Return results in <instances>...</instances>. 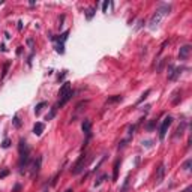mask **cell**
<instances>
[{
  "instance_id": "obj_1",
  "label": "cell",
  "mask_w": 192,
  "mask_h": 192,
  "mask_svg": "<svg viewBox=\"0 0 192 192\" xmlns=\"http://www.w3.org/2000/svg\"><path fill=\"white\" fill-rule=\"evenodd\" d=\"M18 153H20L18 168H20V173L23 174L24 170L29 167V162H30V147H29V144L26 143L24 138L20 140V144H18Z\"/></svg>"
},
{
  "instance_id": "obj_2",
  "label": "cell",
  "mask_w": 192,
  "mask_h": 192,
  "mask_svg": "<svg viewBox=\"0 0 192 192\" xmlns=\"http://www.w3.org/2000/svg\"><path fill=\"white\" fill-rule=\"evenodd\" d=\"M170 11H171V6H170V5H161L156 11H155V14L152 15L150 21H149V29H150V30H155L156 27H159V24L162 23L164 18L170 14Z\"/></svg>"
},
{
  "instance_id": "obj_3",
  "label": "cell",
  "mask_w": 192,
  "mask_h": 192,
  "mask_svg": "<svg viewBox=\"0 0 192 192\" xmlns=\"http://www.w3.org/2000/svg\"><path fill=\"white\" fill-rule=\"evenodd\" d=\"M86 159H87V155H86V153H83L81 156L78 158V161L75 162V165H74V167H72V170H71V171H72V174L77 176V174H80V173H81V171L84 170V165H86Z\"/></svg>"
},
{
  "instance_id": "obj_4",
  "label": "cell",
  "mask_w": 192,
  "mask_h": 192,
  "mask_svg": "<svg viewBox=\"0 0 192 192\" xmlns=\"http://www.w3.org/2000/svg\"><path fill=\"white\" fill-rule=\"evenodd\" d=\"M171 123H173V117H171V116H167V117L162 120L161 128H159V138H161V140H164V138H165L167 131H168V128L171 126Z\"/></svg>"
},
{
  "instance_id": "obj_5",
  "label": "cell",
  "mask_w": 192,
  "mask_h": 192,
  "mask_svg": "<svg viewBox=\"0 0 192 192\" xmlns=\"http://www.w3.org/2000/svg\"><path fill=\"white\" fill-rule=\"evenodd\" d=\"M180 74H182V68H176L173 65L168 66V80L170 81H176L180 77Z\"/></svg>"
},
{
  "instance_id": "obj_6",
  "label": "cell",
  "mask_w": 192,
  "mask_h": 192,
  "mask_svg": "<svg viewBox=\"0 0 192 192\" xmlns=\"http://www.w3.org/2000/svg\"><path fill=\"white\" fill-rule=\"evenodd\" d=\"M41 164H42V158H41V156L33 161V164H32V167H30V176H32V177H35V176L39 174V170H41Z\"/></svg>"
},
{
  "instance_id": "obj_7",
  "label": "cell",
  "mask_w": 192,
  "mask_h": 192,
  "mask_svg": "<svg viewBox=\"0 0 192 192\" xmlns=\"http://www.w3.org/2000/svg\"><path fill=\"white\" fill-rule=\"evenodd\" d=\"M72 96H74V90L71 89L69 92H66L63 96H60V99H59V102H57V105H56V107H57V108H62V107H65V105H66V102L69 101Z\"/></svg>"
},
{
  "instance_id": "obj_8",
  "label": "cell",
  "mask_w": 192,
  "mask_h": 192,
  "mask_svg": "<svg viewBox=\"0 0 192 192\" xmlns=\"http://www.w3.org/2000/svg\"><path fill=\"white\" fill-rule=\"evenodd\" d=\"M81 129H83V132L87 135V138H90V134H92V122H90L89 119H84V120H83Z\"/></svg>"
},
{
  "instance_id": "obj_9",
  "label": "cell",
  "mask_w": 192,
  "mask_h": 192,
  "mask_svg": "<svg viewBox=\"0 0 192 192\" xmlns=\"http://www.w3.org/2000/svg\"><path fill=\"white\" fill-rule=\"evenodd\" d=\"M189 53H191V45H183L180 47V51H179V57L182 60H186L189 57Z\"/></svg>"
},
{
  "instance_id": "obj_10",
  "label": "cell",
  "mask_w": 192,
  "mask_h": 192,
  "mask_svg": "<svg viewBox=\"0 0 192 192\" xmlns=\"http://www.w3.org/2000/svg\"><path fill=\"white\" fill-rule=\"evenodd\" d=\"M164 176H165V165L161 164V165L156 168V183H162Z\"/></svg>"
},
{
  "instance_id": "obj_11",
  "label": "cell",
  "mask_w": 192,
  "mask_h": 192,
  "mask_svg": "<svg viewBox=\"0 0 192 192\" xmlns=\"http://www.w3.org/2000/svg\"><path fill=\"white\" fill-rule=\"evenodd\" d=\"M44 129H45V125H44V123H42V122H36L35 126H33V134L39 137V135H42Z\"/></svg>"
},
{
  "instance_id": "obj_12",
  "label": "cell",
  "mask_w": 192,
  "mask_h": 192,
  "mask_svg": "<svg viewBox=\"0 0 192 192\" xmlns=\"http://www.w3.org/2000/svg\"><path fill=\"white\" fill-rule=\"evenodd\" d=\"M119 168H120V159H116L114 167H113V180H117V177H119Z\"/></svg>"
},
{
  "instance_id": "obj_13",
  "label": "cell",
  "mask_w": 192,
  "mask_h": 192,
  "mask_svg": "<svg viewBox=\"0 0 192 192\" xmlns=\"http://www.w3.org/2000/svg\"><path fill=\"white\" fill-rule=\"evenodd\" d=\"M95 14H96V8H95V6H92V8H89L87 11H86V18L90 21V20L93 18V15H95Z\"/></svg>"
},
{
  "instance_id": "obj_14",
  "label": "cell",
  "mask_w": 192,
  "mask_h": 192,
  "mask_svg": "<svg viewBox=\"0 0 192 192\" xmlns=\"http://www.w3.org/2000/svg\"><path fill=\"white\" fill-rule=\"evenodd\" d=\"M56 113H57V107H53L51 111L45 116V120H51V119H54V116H56Z\"/></svg>"
},
{
  "instance_id": "obj_15",
  "label": "cell",
  "mask_w": 192,
  "mask_h": 192,
  "mask_svg": "<svg viewBox=\"0 0 192 192\" xmlns=\"http://www.w3.org/2000/svg\"><path fill=\"white\" fill-rule=\"evenodd\" d=\"M12 125H14V128H17V129H20V128H21V120H20L18 114H15V116H14V119H12Z\"/></svg>"
},
{
  "instance_id": "obj_16",
  "label": "cell",
  "mask_w": 192,
  "mask_h": 192,
  "mask_svg": "<svg viewBox=\"0 0 192 192\" xmlns=\"http://www.w3.org/2000/svg\"><path fill=\"white\" fill-rule=\"evenodd\" d=\"M44 107H47V102H45V101H42V102H39V104L36 105V107H35V113H36V114H39V113H41V110H42Z\"/></svg>"
},
{
  "instance_id": "obj_17",
  "label": "cell",
  "mask_w": 192,
  "mask_h": 192,
  "mask_svg": "<svg viewBox=\"0 0 192 192\" xmlns=\"http://www.w3.org/2000/svg\"><path fill=\"white\" fill-rule=\"evenodd\" d=\"M185 128H186V122H183V123H182V126H179V128H177V131H176V137L182 135V134H183V131H185Z\"/></svg>"
},
{
  "instance_id": "obj_18",
  "label": "cell",
  "mask_w": 192,
  "mask_h": 192,
  "mask_svg": "<svg viewBox=\"0 0 192 192\" xmlns=\"http://www.w3.org/2000/svg\"><path fill=\"white\" fill-rule=\"evenodd\" d=\"M149 95H150V89H147V90H146V92H144V93L141 95V98L138 99V102H137V104H141V102H143V101H144V99H146V98L149 96Z\"/></svg>"
},
{
  "instance_id": "obj_19",
  "label": "cell",
  "mask_w": 192,
  "mask_h": 192,
  "mask_svg": "<svg viewBox=\"0 0 192 192\" xmlns=\"http://www.w3.org/2000/svg\"><path fill=\"white\" fill-rule=\"evenodd\" d=\"M117 101H122V96H119V95H116L114 98H110V99H108L107 102H108V104H111V102H117Z\"/></svg>"
},
{
  "instance_id": "obj_20",
  "label": "cell",
  "mask_w": 192,
  "mask_h": 192,
  "mask_svg": "<svg viewBox=\"0 0 192 192\" xmlns=\"http://www.w3.org/2000/svg\"><path fill=\"white\" fill-rule=\"evenodd\" d=\"M191 165H192V161H191V159H188V161L183 164V170H186V171H188V170H191Z\"/></svg>"
},
{
  "instance_id": "obj_21",
  "label": "cell",
  "mask_w": 192,
  "mask_h": 192,
  "mask_svg": "<svg viewBox=\"0 0 192 192\" xmlns=\"http://www.w3.org/2000/svg\"><path fill=\"white\" fill-rule=\"evenodd\" d=\"M9 146H11V140H9V138H5L3 143H2V147H3V149H8Z\"/></svg>"
},
{
  "instance_id": "obj_22",
  "label": "cell",
  "mask_w": 192,
  "mask_h": 192,
  "mask_svg": "<svg viewBox=\"0 0 192 192\" xmlns=\"http://www.w3.org/2000/svg\"><path fill=\"white\" fill-rule=\"evenodd\" d=\"M105 179H107V174L101 176V177H99V179H98V180H96V182H95V186H99V185H101V183H102V182H104Z\"/></svg>"
},
{
  "instance_id": "obj_23",
  "label": "cell",
  "mask_w": 192,
  "mask_h": 192,
  "mask_svg": "<svg viewBox=\"0 0 192 192\" xmlns=\"http://www.w3.org/2000/svg\"><path fill=\"white\" fill-rule=\"evenodd\" d=\"M155 126H156V120H150V122H149V125H147V131H152Z\"/></svg>"
},
{
  "instance_id": "obj_24",
  "label": "cell",
  "mask_w": 192,
  "mask_h": 192,
  "mask_svg": "<svg viewBox=\"0 0 192 192\" xmlns=\"http://www.w3.org/2000/svg\"><path fill=\"white\" fill-rule=\"evenodd\" d=\"M108 6H110V2H108V0H105L104 3H102V12H107Z\"/></svg>"
},
{
  "instance_id": "obj_25",
  "label": "cell",
  "mask_w": 192,
  "mask_h": 192,
  "mask_svg": "<svg viewBox=\"0 0 192 192\" xmlns=\"http://www.w3.org/2000/svg\"><path fill=\"white\" fill-rule=\"evenodd\" d=\"M134 131H135V125H132V126H129V129H128V134H129V137L134 134Z\"/></svg>"
},
{
  "instance_id": "obj_26",
  "label": "cell",
  "mask_w": 192,
  "mask_h": 192,
  "mask_svg": "<svg viewBox=\"0 0 192 192\" xmlns=\"http://www.w3.org/2000/svg\"><path fill=\"white\" fill-rule=\"evenodd\" d=\"M8 174H9V170H3V171L0 173V179H2V177H6Z\"/></svg>"
},
{
  "instance_id": "obj_27",
  "label": "cell",
  "mask_w": 192,
  "mask_h": 192,
  "mask_svg": "<svg viewBox=\"0 0 192 192\" xmlns=\"http://www.w3.org/2000/svg\"><path fill=\"white\" fill-rule=\"evenodd\" d=\"M20 191H21V185H15V188H14L12 192H20Z\"/></svg>"
},
{
  "instance_id": "obj_28",
  "label": "cell",
  "mask_w": 192,
  "mask_h": 192,
  "mask_svg": "<svg viewBox=\"0 0 192 192\" xmlns=\"http://www.w3.org/2000/svg\"><path fill=\"white\" fill-rule=\"evenodd\" d=\"M23 29V21H18V30Z\"/></svg>"
},
{
  "instance_id": "obj_29",
  "label": "cell",
  "mask_w": 192,
  "mask_h": 192,
  "mask_svg": "<svg viewBox=\"0 0 192 192\" xmlns=\"http://www.w3.org/2000/svg\"><path fill=\"white\" fill-rule=\"evenodd\" d=\"M65 192H72V191H71V189H68V191H65Z\"/></svg>"
},
{
  "instance_id": "obj_30",
  "label": "cell",
  "mask_w": 192,
  "mask_h": 192,
  "mask_svg": "<svg viewBox=\"0 0 192 192\" xmlns=\"http://www.w3.org/2000/svg\"><path fill=\"white\" fill-rule=\"evenodd\" d=\"M44 192H48V191H47V189H45V191H44Z\"/></svg>"
}]
</instances>
